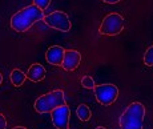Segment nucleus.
<instances>
[{
	"instance_id": "4468645a",
	"label": "nucleus",
	"mask_w": 153,
	"mask_h": 129,
	"mask_svg": "<svg viewBox=\"0 0 153 129\" xmlns=\"http://www.w3.org/2000/svg\"><path fill=\"white\" fill-rule=\"evenodd\" d=\"M81 85L84 88H87V89H93V88L96 87V84H95V80H93L91 76H83V79H81Z\"/></svg>"
},
{
	"instance_id": "f8f14e48",
	"label": "nucleus",
	"mask_w": 153,
	"mask_h": 129,
	"mask_svg": "<svg viewBox=\"0 0 153 129\" xmlns=\"http://www.w3.org/2000/svg\"><path fill=\"white\" fill-rule=\"evenodd\" d=\"M76 115L81 121H89L91 117H92V110L87 104H80L76 109Z\"/></svg>"
},
{
	"instance_id": "aec40b11",
	"label": "nucleus",
	"mask_w": 153,
	"mask_h": 129,
	"mask_svg": "<svg viewBox=\"0 0 153 129\" xmlns=\"http://www.w3.org/2000/svg\"><path fill=\"white\" fill-rule=\"evenodd\" d=\"M96 129H107V128H104V127H97Z\"/></svg>"
},
{
	"instance_id": "2eb2a0df",
	"label": "nucleus",
	"mask_w": 153,
	"mask_h": 129,
	"mask_svg": "<svg viewBox=\"0 0 153 129\" xmlns=\"http://www.w3.org/2000/svg\"><path fill=\"white\" fill-rule=\"evenodd\" d=\"M33 4L36 5V7H39L42 11H44L47 7H49L51 0H33Z\"/></svg>"
},
{
	"instance_id": "f257e3e1",
	"label": "nucleus",
	"mask_w": 153,
	"mask_h": 129,
	"mask_svg": "<svg viewBox=\"0 0 153 129\" xmlns=\"http://www.w3.org/2000/svg\"><path fill=\"white\" fill-rule=\"evenodd\" d=\"M44 11H42L35 4L22 8L11 17V28L16 32H25L28 31L36 22L44 19Z\"/></svg>"
},
{
	"instance_id": "39448f33",
	"label": "nucleus",
	"mask_w": 153,
	"mask_h": 129,
	"mask_svg": "<svg viewBox=\"0 0 153 129\" xmlns=\"http://www.w3.org/2000/svg\"><path fill=\"white\" fill-rule=\"evenodd\" d=\"M95 97L101 105H111L119 97V88L114 84H101L93 88Z\"/></svg>"
},
{
	"instance_id": "dca6fc26",
	"label": "nucleus",
	"mask_w": 153,
	"mask_h": 129,
	"mask_svg": "<svg viewBox=\"0 0 153 129\" xmlns=\"http://www.w3.org/2000/svg\"><path fill=\"white\" fill-rule=\"evenodd\" d=\"M0 129H7V119L3 113H0Z\"/></svg>"
},
{
	"instance_id": "20e7f679",
	"label": "nucleus",
	"mask_w": 153,
	"mask_h": 129,
	"mask_svg": "<svg viewBox=\"0 0 153 129\" xmlns=\"http://www.w3.org/2000/svg\"><path fill=\"white\" fill-rule=\"evenodd\" d=\"M124 17L117 12L108 13L107 16L102 19L101 24L99 27L100 35H105V36H116V35L121 33L124 29Z\"/></svg>"
},
{
	"instance_id": "9b49d317",
	"label": "nucleus",
	"mask_w": 153,
	"mask_h": 129,
	"mask_svg": "<svg viewBox=\"0 0 153 129\" xmlns=\"http://www.w3.org/2000/svg\"><path fill=\"white\" fill-rule=\"evenodd\" d=\"M10 79H11V83L12 85L15 87H22L24 84V81L27 80V73H24L22 69H13L10 75Z\"/></svg>"
},
{
	"instance_id": "7ed1b4c3",
	"label": "nucleus",
	"mask_w": 153,
	"mask_h": 129,
	"mask_svg": "<svg viewBox=\"0 0 153 129\" xmlns=\"http://www.w3.org/2000/svg\"><path fill=\"white\" fill-rule=\"evenodd\" d=\"M65 104L67 102H65V96H64V90L56 89L40 96L35 101V110L37 113H51L55 108Z\"/></svg>"
},
{
	"instance_id": "1a4fd4ad",
	"label": "nucleus",
	"mask_w": 153,
	"mask_h": 129,
	"mask_svg": "<svg viewBox=\"0 0 153 129\" xmlns=\"http://www.w3.org/2000/svg\"><path fill=\"white\" fill-rule=\"evenodd\" d=\"M64 55H65V49L60 45H53L51 48L47 49L45 52V60L52 65L61 67L64 60Z\"/></svg>"
},
{
	"instance_id": "ddd939ff",
	"label": "nucleus",
	"mask_w": 153,
	"mask_h": 129,
	"mask_svg": "<svg viewBox=\"0 0 153 129\" xmlns=\"http://www.w3.org/2000/svg\"><path fill=\"white\" fill-rule=\"evenodd\" d=\"M144 64L146 67H153V45H151L144 53Z\"/></svg>"
},
{
	"instance_id": "f03ea898",
	"label": "nucleus",
	"mask_w": 153,
	"mask_h": 129,
	"mask_svg": "<svg viewBox=\"0 0 153 129\" xmlns=\"http://www.w3.org/2000/svg\"><path fill=\"white\" fill-rule=\"evenodd\" d=\"M145 107L141 102H132L119 119L120 129H143Z\"/></svg>"
},
{
	"instance_id": "423d86ee",
	"label": "nucleus",
	"mask_w": 153,
	"mask_h": 129,
	"mask_svg": "<svg viewBox=\"0 0 153 129\" xmlns=\"http://www.w3.org/2000/svg\"><path fill=\"white\" fill-rule=\"evenodd\" d=\"M44 23L48 27L57 29L60 32H68L71 29V19L68 17V15L63 11H55L52 13H48L44 16Z\"/></svg>"
},
{
	"instance_id": "6ab92c4d",
	"label": "nucleus",
	"mask_w": 153,
	"mask_h": 129,
	"mask_svg": "<svg viewBox=\"0 0 153 129\" xmlns=\"http://www.w3.org/2000/svg\"><path fill=\"white\" fill-rule=\"evenodd\" d=\"M1 83H3V76H1V73H0V85H1Z\"/></svg>"
},
{
	"instance_id": "9d476101",
	"label": "nucleus",
	"mask_w": 153,
	"mask_h": 129,
	"mask_svg": "<svg viewBox=\"0 0 153 129\" xmlns=\"http://www.w3.org/2000/svg\"><path fill=\"white\" fill-rule=\"evenodd\" d=\"M27 79L32 83H39L45 79V68L42 64H32L27 72Z\"/></svg>"
},
{
	"instance_id": "f3484780",
	"label": "nucleus",
	"mask_w": 153,
	"mask_h": 129,
	"mask_svg": "<svg viewBox=\"0 0 153 129\" xmlns=\"http://www.w3.org/2000/svg\"><path fill=\"white\" fill-rule=\"evenodd\" d=\"M104 3H108V4H116V3H120L121 0H102Z\"/></svg>"
},
{
	"instance_id": "0eeeda50",
	"label": "nucleus",
	"mask_w": 153,
	"mask_h": 129,
	"mask_svg": "<svg viewBox=\"0 0 153 129\" xmlns=\"http://www.w3.org/2000/svg\"><path fill=\"white\" fill-rule=\"evenodd\" d=\"M69 115L71 109L68 105H61L51 112L52 124L56 129H69Z\"/></svg>"
},
{
	"instance_id": "6e6552de",
	"label": "nucleus",
	"mask_w": 153,
	"mask_h": 129,
	"mask_svg": "<svg viewBox=\"0 0 153 129\" xmlns=\"http://www.w3.org/2000/svg\"><path fill=\"white\" fill-rule=\"evenodd\" d=\"M81 61V53L75 49H65V55H64V60L61 64V68L65 69L68 72H72L75 69H77V67L80 65Z\"/></svg>"
},
{
	"instance_id": "a211bd4d",
	"label": "nucleus",
	"mask_w": 153,
	"mask_h": 129,
	"mask_svg": "<svg viewBox=\"0 0 153 129\" xmlns=\"http://www.w3.org/2000/svg\"><path fill=\"white\" fill-rule=\"evenodd\" d=\"M12 129H27V128H24V127H15Z\"/></svg>"
}]
</instances>
